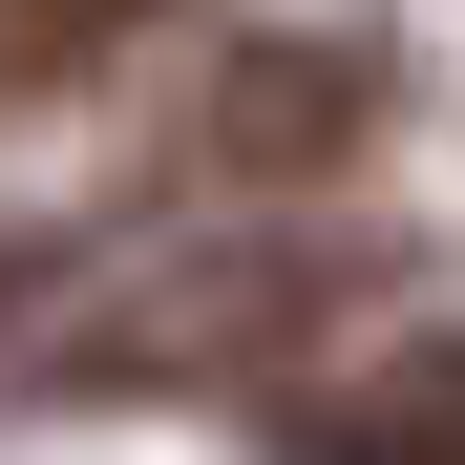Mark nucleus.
I'll return each instance as SVG.
<instances>
[{"instance_id": "nucleus-2", "label": "nucleus", "mask_w": 465, "mask_h": 465, "mask_svg": "<svg viewBox=\"0 0 465 465\" xmlns=\"http://www.w3.org/2000/svg\"><path fill=\"white\" fill-rule=\"evenodd\" d=\"M381 148V43L339 22H254V43H212V85H191V170L212 191H318Z\"/></svg>"}, {"instance_id": "nucleus-5", "label": "nucleus", "mask_w": 465, "mask_h": 465, "mask_svg": "<svg viewBox=\"0 0 465 465\" xmlns=\"http://www.w3.org/2000/svg\"><path fill=\"white\" fill-rule=\"evenodd\" d=\"M43 318V232H0V339H22Z\"/></svg>"}, {"instance_id": "nucleus-3", "label": "nucleus", "mask_w": 465, "mask_h": 465, "mask_svg": "<svg viewBox=\"0 0 465 465\" xmlns=\"http://www.w3.org/2000/svg\"><path fill=\"white\" fill-rule=\"evenodd\" d=\"M339 465H465V339H402L339 402Z\"/></svg>"}, {"instance_id": "nucleus-1", "label": "nucleus", "mask_w": 465, "mask_h": 465, "mask_svg": "<svg viewBox=\"0 0 465 465\" xmlns=\"http://www.w3.org/2000/svg\"><path fill=\"white\" fill-rule=\"evenodd\" d=\"M360 296H381V232H232V254L127 275L43 381H85V402H127V381H254V360H296V339H339Z\"/></svg>"}, {"instance_id": "nucleus-4", "label": "nucleus", "mask_w": 465, "mask_h": 465, "mask_svg": "<svg viewBox=\"0 0 465 465\" xmlns=\"http://www.w3.org/2000/svg\"><path fill=\"white\" fill-rule=\"evenodd\" d=\"M170 0H0V106H43V85H85V64H127Z\"/></svg>"}]
</instances>
